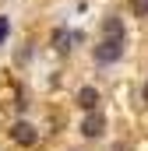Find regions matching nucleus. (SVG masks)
I'll list each match as a JSON object with an SVG mask.
<instances>
[{"instance_id": "1", "label": "nucleus", "mask_w": 148, "mask_h": 151, "mask_svg": "<svg viewBox=\"0 0 148 151\" xmlns=\"http://www.w3.org/2000/svg\"><path fill=\"white\" fill-rule=\"evenodd\" d=\"M92 56H95V63L99 67H110V63H116L120 56H123V39H113V35H106L95 49H92Z\"/></svg>"}, {"instance_id": "2", "label": "nucleus", "mask_w": 148, "mask_h": 151, "mask_svg": "<svg viewBox=\"0 0 148 151\" xmlns=\"http://www.w3.org/2000/svg\"><path fill=\"white\" fill-rule=\"evenodd\" d=\"M102 130H106V116L99 113V109H92V113H85V119H81V137H88V141H95V137H102Z\"/></svg>"}, {"instance_id": "3", "label": "nucleus", "mask_w": 148, "mask_h": 151, "mask_svg": "<svg viewBox=\"0 0 148 151\" xmlns=\"http://www.w3.org/2000/svg\"><path fill=\"white\" fill-rule=\"evenodd\" d=\"M11 137H14L18 144H36V141H39L36 127H32V123H25V119H18V123L11 127Z\"/></svg>"}, {"instance_id": "4", "label": "nucleus", "mask_w": 148, "mask_h": 151, "mask_svg": "<svg viewBox=\"0 0 148 151\" xmlns=\"http://www.w3.org/2000/svg\"><path fill=\"white\" fill-rule=\"evenodd\" d=\"M78 106H81V113H92V109H99V91H95L92 84H85V88L78 91Z\"/></svg>"}, {"instance_id": "5", "label": "nucleus", "mask_w": 148, "mask_h": 151, "mask_svg": "<svg viewBox=\"0 0 148 151\" xmlns=\"http://www.w3.org/2000/svg\"><path fill=\"white\" fill-rule=\"evenodd\" d=\"M102 32H106V35H113V39H127V35H123V21H120L116 14H110V18L102 21Z\"/></svg>"}, {"instance_id": "6", "label": "nucleus", "mask_w": 148, "mask_h": 151, "mask_svg": "<svg viewBox=\"0 0 148 151\" xmlns=\"http://www.w3.org/2000/svg\"><path fill=\"white\" fill-rule=\"evenodd\" d=\"M134 11H138L141 18H148V0H134Z\"/></svg>"}, {"instance_id": "7", "label": "nucleus", "mask_w": 148, "mask_h": 151, "mask_svg": "<svg viewBox=\"0 0 148 151\" xmlns=\"http://www.w3.org/2000/svg\"><path fill=\"white\" fill-rule=\"evenodd\" d=\"M7 32H11V21H7V18H0V42L7 39Z\"/></svg>"}, {"instance_id": "8", "label": "nucleus", "mask_w": 148, "mask_h": 151, "mask_svg": "<svg viewBox=\"0 0 148 151\" xmlns=\"http://www.w3.org/2000/svg\"><path fill=\"white\" fill-rule=\"evenodd\" d=\"M141 95H145V102H148V81H145V84H141Z\"/></svg>"}]
</instances>
